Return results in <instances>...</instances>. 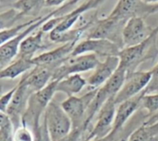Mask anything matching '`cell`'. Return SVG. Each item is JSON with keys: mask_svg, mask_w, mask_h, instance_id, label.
<instances>
[{"mask_svg": "<svg viewBox=\"0 0 158 141\" xmlns=\"http://www.w3.org/2000/svg\"><path fill=\"white\" fill-rule=\"evenodd\" d=\"M157 37L158 25L154 29L153 33L143 42L123 48L118 55L120 60L119 67L123 68L127 74H130L137 71L138 66L143 63L155 59L158 54Z\"/></svg>", "mask_w": 158, "mask_h": 141, "instance_id": "1", "label": "cell"}, {"mask_svg": "<svg viewBox=\"0 0 158 141\" xmlns=\"http://www.w3.org/2000/svg\"><path fill=\"white\" fill-rule=\"evenodd\" d=\"M56 81H51L45 88L33 93L29 101L27 110L22 117V125L30 127L35 133L40 127V119L47 106L52 102L56 91Z\"/></svg>", "mask_w": 158, "mask_h": 141, "instance_id": "2", "label": "cell"}, {"mask_svg": "<svg viewBox=\"0 0 158 141\" xmlns=\"http://www.w3.org/2000/svg\"><path fill=\"white\" fill-rule=\"evenodd\" d=\"M44 123L51 141L59 140L73 129L72 122L61 104L53 100L44 114Z\"/></svg>", "mask_w": 158, "mask_h": 141, "instance_id": "3", "label": "cell"}, {"mask_svg": "<svg viewBox=\"0 0 158 141\" xmlns=\"http://www.w3.org/2000/svg\"><path fill=\"white\" fill-rule=\"evenodd\" d=\"M66 6H59L58 8L53 10L49 14L45 15L44 17H42L39 20L32 23L31 26H29L27 29H25L22 32H20L18 36L14 37L13 39L7 41L6 42L1 44L0 46V66L1 69L5 68L6 66H8L12 61H14V58H16L19 54V46L21 42L31 34L33 32V30L39 29L41 26H43L49 18L56 16L57 13L62 12L63 9H66Z\"/></svg>", "mask_w": 158, "mask_h": 141, "instance_id": "4", "label": "cell"}, {"mask_svg": "<svg viewBox=\"0 0 158 141\" xmlns=\"http://www.w3.org/2000/svg\"><path fill=\"white\" fill-rule=\"evenodd\" d=\"M125 20H121L111 16L102 19H95L92 27L87 30V39H106L124 48L122 32L126 25Z\"/></svg>", "mask_w": 158, "mask_h": 141, "instance_id": "5", "label": "cell"}, {"mask_svg": "<svg viewBox=\"0 0 158 141\" xmlns=\"http://www.w3.org/2000/svg\"><path fill=\"white\" fill-rule=\"evenodd\" d=\"M99 63L100 61L97 55L94 54H86L77 56L70 55L54 71L52 81H58L73 74H80L95 69Z\"/></svg>", "mask_w": 158, "mask_h": 141, "instance_id": "6", "label": "cell"}, {"mask_svg": "<svg viewBox=\"0 0 158 141\" xmlns=\"http://www.w3.org/2000/svg\"><path fill=\"white\" fill-rule=\"evenodd\" d=\"M97 90H90L86 94L77 97L70 96L61 103V106L72 122L73 128H82L89 106L94 99ZM84 131V130H83Z\"/></svg>", "mask_w": 158, "mask_h": 141, "instance_id": "7", "label": "cell"}, {"mask_svg": "<svg viewBox=\"0 0 158 141\" xmlns=\"http://www.w3.org/2000/svg\"><path fill=\"white\" fill-rule=\"evenodd\" d=\"M153 78L152 71H135L127 74L125 82L115 96L116 104L132 99L145 91Z\"/></svg>", "mask_w": 158, "mask_h": 141, "instance_id": "8", "label": "cell"}, {"mask_svg": "<svg viewBox=\"0 0 158 141\" xmlns=\"http://www.w3.org/2000/svg\"><path fill=\"white\" fill-rule=\"evenodd\" d=\"M158 12L157 4H146L142 0H118L109 16L128 21L131 18H145L151 14Z\"/></svg>", "mask_w": 158, "mask_h": 141, "instance_id": "9", "label": "cell"}, {"mask_svg": "<svg viewBox=\"0 0 158 141\" xmlns=\"http://www.w3.org/2000/svg\"><path fill=\"white\" fill-rule=\"evenodd\" d=\"M116 111L117 104L115 103V97H112L102 106L96 115L97 121L84 141L101 139L109 136L113 130Z\"/></svg>", "mask_w": 158, "mask_h": 141, "instance_id": "10", "label": "cell"}, {"mask_svg": "<svg viewBox=\"0 0 158 141\" xmlns=\"http://www.w3.org/2000/svg\"><path fill=\"white\" fill-rule=\"evenodd\" d=\"M122 48L106 39H86L80 43H77L73 49L71 55L77 56L86 54H94L95 55L108 56H118Z\"/></svg>", "mask_w": 158, "mask_h": 141, "instance_id": "11", "label": "cell"}, {"mask_svg": "<svg viewBox=\"0 0 158 141\" xmlns=\"http://www.w3.org/2000/svg\"><path fill=\"white\" fill-rule=\"evenodd\" d=\"M33 93L35 92H33L22 79L19 82L17 91L5 113L8 115L16 128L21 126L20 123H22V117L27 110L30 98Z\"/></svg>", "mask_w": 158, "mask_h": 141, "instance_id": "12", "label": "cell"}, {"mask_svg": "<svg viewBox=\"0 0 158 141\" xmlns=\"http://www.w3.org/2000/svg\"><path fill=\"white\" fill-rule=\"evenodd\" d=\"M153 31L154 29L146 24L143 18H131L126 22L122 32L124 48L143 42L153 33Z\"/></svg>", "mask_w": 158, "mask_h": 141, "instance_id": "13", "label": "cell"}, {"mask_svg": "<svg viewBox=\"0 0 158 141\" xmlns=\"http://www.w3.org/2000/svg\"><path fill=\"white\" fill-rule=\"evenodd\" d=\"M76 44V41L63 43V45L59 47L34 56L32 58V61L35 66H45L56 70L68 57L71 55V53Z\"/></svg>", "mask_w": 158, "mask_h": 141, "instance_id": "14", "label": "cell"}, {"mask_svg": "<svg viewBox=\"0 0 158 141\" xmlns=\"http://www.w3.org/2000/svg\"><path fill=\"white\" fill-rule=\"evenodd\" d=\"M119 57L118 56H108L106 57L103 62L94 69V72L87 79V85L91 90H96L102 87L117 71L119 66Z\"/></svg>", "mask_w": 158, "mask_h": 141, "instance_id": "15", "label": "cell"}, {"mask_svg": "<svg viewBox=\"0 0 158 141\" xmlns=\"http://www.w3.org/2000/svg\"><path fill=\"white\" fill-rule=\"evenodd\" d=\"M143 94L144 92H142L140 95L132 99H130L128 101H125L117 105L115 122H114L111 135H113L114 137H117L118 134L124 127L125 124L131 119V117L135 114V112L139 108H141V101H142Z\"/></svg>", "mask_w": 158, "mask_h": 141, "instance_id": "16", "label": "cell"}, {"mask_svg": "<svg viewBox=\"0 0 158 141\" xmlns=\"http://www.w3.org/2000/svg\"><path fill=\"white\" fill-rule=\"evenodd\" d=\"M55 69L45 66H35L21 79L33 92L45 88L53 79Z\"/></svg>", "mask_w": 158, "mask_h": 141, "instance_id": "17", "label": "cell"}, {"mask_svg": "<svg viewBox=\"0 0 158 141\" xmlns=\"http://www.w3.org/2000/svg\"><path fill=\"white\" fill-rule=\"evenodd\" d=\"M34 66L35 65L32 61V58L18 56L8 66L1 69L0 78L2 79H13L22 74L27 73L28 71H31Z\"/></svg>", "mask_w": 158, "mask_h": 141, "instance_id": "18", "label": "cell"}, {"mask_svg": "<svg viewBox=\"0 0 158 141\" xmlns=\"http://www.w3.org/2000/svg\"><path fill=\"white\" fill-rule=\"evenodd\" d=\"M45 32L39 29V30L32 35H29L20 44L19 51V57H28L33 58L34 54L37 51L48 47V45H44V34ZM17 56V57H18Z\"/></svg>", "mask_w": 158, "mask_h": 141, "instance_id": "19", "label": "cell"}, {"mask_svg": "<svg viewBox=\"0 0 158 141\" xmlns=\"http://www.w3.org/2000/svg\"><path fill=\"white\" fill-rule=\"evenodd\" d=\"M87 85V80L80 74H73L56 81V91L65 93L68 97L81 92Z\"/></svg>", "mask_w": 158, "mask_h": 141, "instance_id": "20", "label": "cell"}, {"mask_svg": "<svg viewBox=\"0 0 158 141\" xmlns=\"http://www.w3.org/2000/svg\"><path fill=\"white\" fill-rule=\"evenodd\" d=\"M127 141H158V122L151 125L143 123L131 133Z\"/></svg>", "mask_w": 158, "mask_h": 141, "instance_id": "21", "label": "cell"}, {"mask_svg": "<svg viewBox=\"0 0 158 141\" xmlns=\"http://www.w3.org/2000/svg\"><path fill=\"white\" fill-rule=\"evenodd\" d=\"M46 0H18L13 5V8H15L20 16L31 15L37 13L43 6H45Z\"/></svg>", "mask_w": 158, "mask_h": 141, "instance_id": "22", "label": "cell"}, {"mask_svg": "<svg viewBox=\"0 0 158 141\" xmlns=\"http://www.w3.org/2000/svg\"><path fill=\"white\" fill-rule=\"evenodd\" d=\"M42 17H38V18H32L31 19L30 21H27V22H24V23H21V24H19V25H16L14 27H9L7 29H4V30H1V32H0V40H1V44L6 42L7 41L13 39L14 37L18 36L20 32H22L25 29H27L29 26H31L32 23L36 22L37 20H39Z\"/></svg>", "mask_w": 158, "mask_h": 141, "instance_id": "23", "label": "cell"}, {"mask_svg": "<svg viewBox=\"0 0 158 141\" xmlns=\"http://www.w3.org/2000/svg\"><path fill=\"white\" fill-rule=\"evenodd\" d=\"M141 107L146 111V117L158 113V93H144L141 101Z\"/></svg>", "mask_w": 158, "mask_h": 141, "instance_id": "24", "label": "cell"}, {"mask_svg": "<svg viewBox=\"0 0 158 141\" xmlns=\"http://www.w3.org/2000/svg\"><path fill=\"white\" fill-rule=\"evenodd\" d=\"M13 124L5 113H1L0 116V139L1 141H14Z\"/></svg>", "mask_w": 158, "mask_h": 141, "instance_id": "25", "label": "cell"}, {"mask_svg": "<svg viewBox=\"0 0 158 141\" xmlns=\"http://www.w3.org/2000/svg\"><path fill=\"white\" fill-rule=\"evenodd\" d=\"M13 139L14 141H35V136L30 127L21 125L15 129Z\"/></svg>", "mask_w": 158, "mask_h": 141, "instance_id": "26", "label": "cell"}, {"mask_svg": "<svg viewBox=\"0 0 158 141\" xmlns=\"http://www.w3.org/2000/svg\"><path fill=\"white\" fill-rule=\"evenodd\" d=\"M20 18V14L15 8L10 9L6 12H3L1 14V30H4L5 27H6V29H7L8 25H10L11 23H13L14 21Z\"/></svg>", "mask_w": 158, "mask_h": 141, "instance_id": "27", "label": "cell"}, {"mask_svg": "<svg viewBox=\"0 0 158 141\" xmlns=\"http://www.w3.org/2000/svg\"><path fill=\"white\" fill-rule=\"evenodd\" d=\"M17 89H18V85H16L14 88H12L10 91H6V93H4L1 98H0V110H1V113H6L7 107L9 106L16 91H17Z\"/></svg>", "mask_w": 158, "mask_h": 141, "instance_id": "28", "label": "cell"}, {"mask_svg": "<svg viewBox=\"0 0 158 141\" xmlns=\"http://www.w3.org/2000/svg\"><path fill=\"white\" fill-rule=\"evenodd\" d=\"M83 132L84 131L82 128H73L69 134L56 141H80L82 138Z\"/></svg>", "mask_w": 158, "mask_h": 141, "instance_id": "29", "label": "cell"}, {"mask_svg": "<svg viewBox=\"0 0 158 141\" xmlns=\"http://www.w3.org/2000/svg\"><path fill=\"white\" fill-rule=\"evenodd\" d=\"M68 0H46L45 6H58L64 4Z\"/></svg>", "mask_w": 158, "mask_h": 141, "instance_id": "30", "label": "cell"}, {"mask_svg": "<svg viewBox=\"0 0 158 141\" xmlns=\"http://www.w3.org/2000/svg\"><path fill=\"white\" fill-rule=\"evenodd\" d=\"M158 122V113H156V115H152V116H149V117H146L143 124H146V125H151V124H155V123H157Z\"/></svg>", "mask_w": 158, "mask_h": 141, "instance_id": "31", "label": "cell"}, {"mask_svg": "<svg viewBox=\"0 0 158 141\" xmlns=\"http://www.w3.org/2000/svg\"><path fill=\"white\" fill-rule=\"evenodd\" d=\"M116 139V137H114L113 135H109L104 139H93V140H88V141H115Z\"/></svg>", "mask_w": 158, "mask_h": 141, "instance_id": "32", "label": "cell"}, {"mask_svg": "<svg viewBox=\"0 0 158 141\" xmlns=\"http://www.w3.org/2000/svg\"><path fill=\"white\" fill-rule=\"evenodd\" d=\"M151 71H152V74L154 77H158V63L155 66V67Z\"/></svg>", "mask_w": 158, "mask_h": 141, "instance_id": "33", "label": "cell"}, {"mask_svg": "<svg viewBox=\"0 0 158 141\" xmlns=\"http://www.w3.org/2000/svg\"><path fill=\"white\" fill-rule=\"evenodd\" d=\"M143 2L146 4H157L158 0H142Z\"/></svg>", "mask_w": 158, "mask_h": 141, "instance_id": "34", "label": "cell"}]
</instances>
